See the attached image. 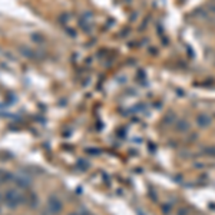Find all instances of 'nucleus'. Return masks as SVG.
I'll return each instance as SVG.
<instances>
[{"label": "nucleus", "instance_id": "obj_4", "mask_svg": "<svg viewBox=\"0 0 215 215\" xmlns=\"http://www.w3.org/2000/svg\"><path fill=\"white\" fill-rule=\"evenodd\" d=\"M0 201H1V195H0Z\"/></svg>", "mask_w": 215, "mask_h": 215}, {"label": "nucleus", "instance_id": "obj_1", "mask_svg": "<svg viewBox=\"0 0 215 215\" xmlns=\"http://www.w3.org/2000/svg\"><path fill=\"white\" fill-rule=\"evenodd\" d=\"M25 201L23 195H20L16 189H10L6 192V204L10 208H16L19 204H22Z\"/></svg>", "mask_w": 215, "mask_h": 215}, {"label": "nucleus", "instance_id": "obj_3", "mask_svg": "<svg viewBox=\"0 0 215 215\" xmlns=\"http://www.w3.org/2000/svg\"><path fill=\"white\" fill-rule=\"evenodd\" d=\"M70 215H78V214H70Z\"/></svg>", "mask_w": 215, "mask_h": 215}, {"label": "nucleus", "instance_id": "obj_2", "mask_svg": "<svg viewBox=\"0 0 215 215\" xmlns=\"http://www.w3.org/2000/svg\"><path fill=\"white\" fill-rule=\"evenodd\" d=\"M48 208H49V211L52 214H59L62 211V202L56 197H50L48 199Z\"/></svg>", "mask_w": 215, "mask_h": 215}]
</instances>
